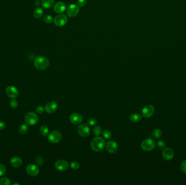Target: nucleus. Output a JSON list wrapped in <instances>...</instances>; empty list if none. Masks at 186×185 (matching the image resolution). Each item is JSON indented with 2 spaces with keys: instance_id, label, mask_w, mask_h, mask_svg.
I'll return each instance as SVG.
<instances>
[{
  "instance_id": "obj_29",
  "label": "nucleus",
  "mask_w": 186,
  "mask_h": 185,
  "mask_svg": "<svg viewBox=\"0 0 186 185\" xmlns=\"http://www.w3.org/2000/svg\"><path fill=\"white\" fill-rule=\"evenodd\" d=\"M44 21L47 24H51L53 21V17L52 16L48 15H46L44 17Z\"/></svg>"
},
{
  "instance_id": "obj_11",
  "label": "nucleus",
  "mask_w": 186,
  "mask_h": 185,
  "mask_svg": "<svg viewBox=\"0 0 186 185\" xmlns=\"http://www.w3.org/2000/svg\"><path fill=\"white\" fill-rule=\"evenodd\" d=\"M26 172L31 176H36L39 174V169L36 165L30 164L26 167Z\"/></svg>"
},
{
  "instance_id": "obj_23",
  "label": "nucleus",
  "mask_w": 186,
  "mask_h": 185,
  "mask_svg": "<svg viewBox=\"0 0 186 185\" xmlns=\"http://www.w3.org/2000/svg\"><path fill=\"white\" fill-rule=\"evenodd\" d=\"M28 130V125L26 124H23L19 128V133L21 134H25L27 132Z\"/></svg>"
},
{
  "instance_id": "obj_4",
  "label": "nucleus",
  "mask_w": 186,
  "mask_h": 185,
  "mask_svg": "<svg viewBox=\"0 0 186 185\" xmlns=\"http://www.w3.org/2000/svg\"><path fill=\"white\" fill-rule=\"evenodd\" d=\"M156 143L152 138H146L143 141L141 144V147L146 152L152 150L155 147Z\"/></svg>"
},
{
  "instance_id": "obj_25",
  "label": "nucleus",
  "mask_w": 186,
  "mask_h": 185,
  "mask_svg": "<svg viewBox=\"0 0 186 185\" xmlns=\"http://www.w3.org/2000/svg\"><path fill=\"white\" fill-rule=\"evenodd\" d=\"M93 133L96 136H99L102 134V128L100 126H96L93 129Z\"/></svg>"
},
{
  "instance_id": "obj_34",
  "label": "nucleus",
  "mask_w": 186,
  "mask_h": 185,
  "mask_svg": "<svg viewBox=\"0 0 186 185\" xmlns=\"http://www.w3.org/2000/svg\"><path fill=\"white\" fill-rule=\"evenodd\" d=\"M181 170L182 172L186 173V160L183 161L181 165Z\"/></svg>"
},
{
  "instance_id": "obj_26",
  "label": "nucleus",
  "mask_w": 186,
  "mask_h": 185,
  "mask_svg": "<svg viewBox=\"0 0 186 185\" xmlns=\"http://www.w3.org/2000/svg\"><path fill=\"white\" fill-rule=\"evenodd\" d=\"M0 185H11V180L6 177H3L0 179Z\"/></svg>"
},
{
  "instance_id": "obj_10",
  "label": "nucleus",
  "mask_w": 186,
  "mask_h": 185,
  "mask_svg": "<svg viewBox=\"0 0 186 185\" xmlns=\"http://www.w3.org/2000/svg\"><path fill=\"white\" fill-rule=\"evenodd\" d=\"M55 167L60 171H65L69 168V163L67 161L64 160H58L55 163Z\"/></svg>"
},
{
  "instance_id": "obj_15",
  "label": "nucleus",
  "mask_w": 186,
  "mask_h": 185,
  "mask_svg": "<svg viewBox=\"0 0 186 185\" xmlns=\"http://www.w3.org/2000/svg\"><path fill=\"white\" fill-rule=\"evenodd\" d=\"M70 121L71 123L74 125L80 124L83 121V117L79 113H75L70 116Z\"/></svg>"
},
{
  "instance_id": "obj_6",
  "label": "nucleus",
  "mask_w": 186,
  "mask_h": 185,
  "mask_svg": "<svg viewBox=\"0 0 186 185\" xmlns=\"http://www.w3.org/2000/svg\"><path fill=\"white\" fill-rule=\"evenodd\" d=\"M62 134L58 131H53L48 136V140L52 143H57L62 139Z\"/></svg>"
},
{
  "instance_id": "obj_13",
  "label": "nucleus",
  "mask_w": 186,
  "mask_h": 185,
  "mask_svg": "<svg viewBox=\"0 0 186 185\" xmlns=\"http://www.w3.org/2000/svg\"><path fill=\"white\" fill-rule=\"evenodd\" d=\"M106 148L107 151L109 153H115L118 150V144L114 141H109L107 143Z\"/></svg>"
},
{
  "instance_id": "obj_5",
  "label": "nucleus",
  "mask_w": 186,
  "mask_h": 185,
  "mask_svg": "<svg viewBox=\"0 0 186 185\" xmlns=\"http://www.w3.org/2000/svg\"><path fill=\"white\" fill-rule=\"evenodd\" d=\"M68 19L65 15L61 14L57 15L54 19V23L58 27H63L67 24Z\"/></svg>"
},
{
  "instance_id": "obj_19",
  "label": "nucleus",
  "mask_w": 186,
  "mask_h": 185,
  "mask_svg": "<svg viewBox=\"0 0 186 185\" xmlns=\"http://www.w3.org/2000/svg\"><path fill=\"white\" fill-rule=\"evenodd\" d=\"M55 0H42V6L44 8L48 9L50 8L54 5Z\"/></svg>"
},
{
  "instance_id": "obj_9",
  "label": "nucleus",
  "mask_w": 186,
  "mask_h": 185,
  "mask_svg": "<svg viewBox=\"0 0 186 185\" xmlns=\"http://www.w3.org/2000/svg\"><path fill=\"white\" fill-rule=\"evenodd\" d=\"M155 108L154 106L151 105H146L144 107L142 113L144 117L149 118L151 117L155 113Z\"/></svg>"
},
{
  "instance_id": "obj_30",
  "label": "nucleus",
  "mask_w": 186,
  "mask_h": 185,
  "mask_svg": "<svg viewBox=\"0 0 186 185\" xmlns=\"http://www.w3.org/2000/svg\"><path fill=\"white\" fill-rule=\"evenodd\" d=\"M70 166H71L72 169H73L74 170H77L80 168V165H79L78 163L76 162V161L71 162L70 163Z\"/></svg>"
},
{
  "instance_id": "obj_28",
  "label": "nucleus",
  "mask_w": 186,
  "mask_h": 185,
  "mask_svg": "<svg viewBox=\"0 0 186 185\" xmlns=\"http://www.w3.org/2000/svg\"><path fill=\"white\" fill-rule=\"evenodd\" d=\"M97 120L96 118H89L88 121H87V124L89 125H91V126H94V125H95L96 124H97Z\"/></svg>"
},
{
  "instance_id": "obj_18",
  "label": "nucleus",
  "mask_w": 186,
  "mask_h": 185,
  "mask_svg": "<svg viewBox=\"0 0 186 185\" xmlns=\"http://www.w3.org/2000/svg\"><path fill=\"white\" fill-rule=\"evenodd\" d=\"M22 163V161L18 156L13 157L10 160L11 165L14 168H18L21 166Z\"/></svg>"
},
{
  "instance_id": "obj_27",
  "label": "nucleus",
  "mask_w": 186,
  "mask_h": 185,
  "mask_svg": "<svg viewBox=\"0 0 186 185\" xmlns=\"http://www.w3.org/2000/svg\"><path fill=\"white\" fill-rule=\"evenodd\" d=\"M102 136L106 140H108L111 138L112 133L109 130H105L102 132Z\"/></svg>"
},
{
  "instance_id": "obj_38",
  "label": "nucleus",
  "mask_w": 186,
  "mask_h": 185,
  "mask_svg": "<svg viewBox=\"0 0 186 185\" xmlns=\"http://www.w3.org/2000/svg\"><path fill=\"white\" fill-rule=\"evenodd\" d=\"M6 124L4 122L0 121V130H2L5 128Z\"/></svg>"
},
{
  "instance_id": "obj_32",
  "label": "nucleus",
  "mask_w": 186,
  "mask_h": 185,
  "mask_svg": "<svg viewBox=\"0 0 186 185\" xmlns=\"http://www.w3.org/2000/svg\"><path fill=\"white\" fill-rule=\"evenodd\" d=\"M6 172V168L3 165H0V176L4 175Z\"/></svg>"
},
{
  "instance_id": "obj_24",
  "label": "nucleus",
  "mask_w": 186,
  "mask_h": 185,
  "mask_svg": "<svg viewBox=\"0 0 186 185\" xmlns=\"http://www.w3.org/2000/svg\"><path fill=\"white\" fill-rule=\"evenodd\" d=\"M152 135L155 139L159 138L162 135V131H161V130L158 129H156L152 131Z\"/></svg>"
},
{
  "instance_id": "obj_8",
  "label": "nucleus",
  "mask_w": 186,
  "mask_h": 185,
  "mask_svg": "<svg viewBox=\"0 0 186 185\" xmlns=\"http://www.w3.org/2000/svg\"><path fill=\"white\" fill-rule=\"evenodd\" d=\"M77 132L80 136L82 137H87L89 136L90 133V128L86 124H82L77 128Z\"/></svg>"
},
{
  "instance_id": "obj_33",
  "label": "nucleus",
  "mask_w": 186,
  "mask_h": 185,
  "mask_svg": "<svg viewBox=\"0 0 186 185\" xmlns=\"http://www.w3.org/2000/svg\"><path fill=\"white\" fill-rule=\"evenodd\" d=\"M157 144V147L160 149H163L166 147V143L163 140H160L159 141H158Z\"/></svg>"
},
{
  "instance_id": "obj_12",
  "label": "nucleus",
  "mask_w": 186,
  "mask_h": 185,
  "mask_svg": "<svg viewBox=\"0 0 186 185\" xmlns=\"http://www.w3.org/2000/svg\"><path fill=\"white\" fill-rule=\"evenodd\" d=\"M162 156L163 159L166 160H171L174 156V151L171 148H164L162 152Z\"/></svg>"
},
{
  "instance_id": "obj_2",
  "label": "nucleus",
  "mask_w": 186,
  "mask_h": 185,
  "mask_svg": "<svg viewBox=\"0 0 186 185\" xmlns=\"http://www.w3.org/2000/svg\"><path fill=\"white\" fill-rule=\"evenodd\" d=\"M105 141L101 137L94 138L91 142V148L95 152H100L105 147Z\"/></svg>"
},
{
  "instance_id": "obj_20",
  "label": "nucleus",
  "mask_w": 186,
  "mask_h": 185,
  "mask_svg": "<svg viewBox=\"0 0 186 185\" xmlns=\"http://www.w3.org/2000/svg\"><path fill=\"white\" fill-rule=\"evenodd\" d=\"M43 13V10L41 8H38L34 10V11L33 12V15L36 18L39 19L41 17H42Z\"/></svg>"
},
{
  "instance_id": "obj_16",
  "label": "nucleus",
  "mask_w": 186,
  "mask_h": 185,
  "mask_svg": "<svg viewBox=\"0 0 186 185\" xmlns=\"http://www.w3.org/2000/svg\"><path fill=\"white\" fill-rule=\"evenodd\" d=\"M58 105L55 102H50L45 106V110L49 113H52L57 110Z\"/></svg>"
},
{
  "instance_id": "obj_37",
  "label": "nucleus",
  "mask_w": 186,
  "mask_h": 185,
  "mask_svg": "<svg viewBox=\"0 0 186 185\" xmlns=\"http://www.w3.org/2000/svg\"><path fill=\"white\" fill-rule=\"evenodd\" d=\"M36 162L39 165H42L43 163V159L41 156H37L36 158Z\"/></svg>"
},
{
  "instance_id": "obj_31",
  "label": "nucleus",
  "mask_w": 186,
  "mask_h": 185,
  "mask_svg": "<svg viewBox=\"0 0 186 185\" xmlns=\"http://www.w3.org/2000/svg\"><path fill=\"white\" fill-rule=\"evenodd\" d=\"M18 101L14 98H13L11 100V102H10V105H11V107L12 108H13V109L16 108L18 106Z\"/></svg>"
},
{
  "instance_id": "obj_7",
  "label": "nucleus",
  "mask_w": 186,
  "mask_h": 185,
  "mask_svg": "<svg viewBox=\"0 0 186 185\" xmlns=\"http://www.w3.org/2000/svg\"><path fill=\"white\" fill-rule=\"evenodd\" d=\"M80 12V7L75 4H71L67 8V14L69 17L74 18Z\"/></svg>"
},
{
  "instance_id": "obj_22",
  "label": "nucleus",
  "mask_w": 186,
  "mask_h": 185,
  "mask_svg": "<svg viewBox=\"0 0 186 185\" xmlns=\"http://www.w3.org/2000/svg\"><path fill=\"white\" fill-rule=\"evenodd\" d=\"M49 129L48 127L45 125L42 126L40 129V133L43 136H47V134H49Z\"/></svg>"
},
{
  "instance_id": "obj_39",
  "label": "nucleus",
  "mask_w": 186,
  "mask_h": 185,
  "mask_svg": "<svg viewBox=\"0 0 186 185\" xmlns=\"http://www.w3.org/2000/svg\"><path fill=\"white\" fill-rule=\"evenodd\" d=\"M14 185H20V184H14Z\"/></svg>"
},
{
  "instance_id": "obj_3",
  "label": "nucleus",
  "mask_w": 186,
  "mask_h": 185,
  "mask_svg": "<svg viewBox=\"0 0 186 185\" xmlns=\"http://www.w3.org/2000/svg\"><path fill=\"white\" fill-rule=\"evenodd\" d=\"M39 118L36 113L33 112H30L25 115V121L26 123L30 125H34L37 123Z\"/></svg>"
},
{
  "instance_id": "obj_14",
  "label": "nucleus",
  "mask_w": 186,
  "mask_h": 185,
  "mask_svg": "<svg viewBox=\"0 0 186 185\" xmlns=\"http://www.w3.org/2000/svg\"><path fill=\"white\" fill-rule=\"evenodd\" d=\"M6 93L7 96L11 98H15L18 96L19 91L15 87L9 86L7 88Z\"/></svg>"
},
{
  "instance_id": "obj_35",
  "label": "nucleus",
  "mask_w": 186,
  "mask_h": 185,
  "mask_svg": "<svg viewBox=\"0 0 186 185\" xmlns=\"http://www.w3.org/2000/svg\"><path fill=\"white\" fill-rule=\"evenodd\" d=\"M45 109L42 106H39L36 108V112L39 114H42L44 112Z\"/></svg>"
},
{
  "instance_id": "obj_1",
  "label": "nucleus",
  "mask_w": 186,
  "mask_h": 185,
  "mask_svg": "<svg viewBox=\"0 0 186 185\" xmlns=\"http://www.w3.org/2000/svg\"><path fill=\"white\" fill-rule=\"evenodd\" d=\"M34 66L36 68L43 71L49 68L50 65V62L47 58L43 56H37L34 60Z\"/></svg>"
},
{
  "instance_id": "obj_17",
  "label": "nucleus",
  "mask_w": 186,
  "mask_h": 185,
  "mask_svg": "<svg viewBox=\"0 0 186 185\" xmlns=\"http://www.w3.org/2000/svg\"><path fill=\"white\" fill-rule=\"evenodd\" d=\"M67 8L65 4L63 2H58L54 5L53 10L55 12L61 14L64 12Z\"/></svg>"
},
{
  "instance_id": "obj_36",
  "label": "nucleus",
  "mask_w": 186,
  "mask_h": 185,
  "mask_svg": "<svg viewBox=\"0 0 186 185\" xmlns=\"http://www.w3.org/2000/svg\"><path fill=\"white\" fill-rule=\"evenodd\" d=\"M77 3L79 6H84L87 3V0H77Z\"/></svg>"
},
{
  "instance_id": "obj_21",
  "label": "nucleus",
  "mask_w": 186,
  "mask_h": 185,
  "mask_svg": "<svg viewBox=\"0 0 186 185\" xmlns=\"http://www.w3.org/2000/svg\"><path fill=\"white\" fill-rule=\"evenodd\" d=\"M142 119V116L140 115L138 113H133L131 115L130 120L133 122H139Z\"/></svg>"
}]
</instances>
